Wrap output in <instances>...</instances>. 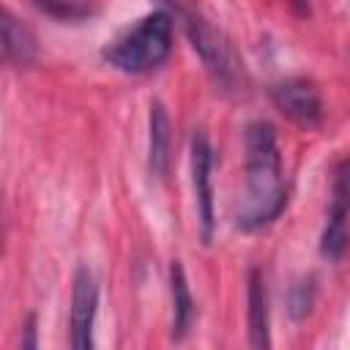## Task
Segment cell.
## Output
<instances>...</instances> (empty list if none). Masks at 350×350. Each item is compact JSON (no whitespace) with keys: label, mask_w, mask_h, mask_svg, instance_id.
Listing matches in <instances>:
<instances>
[{"label":"cell","mask_w":350,"mask_h":350,"mask_svg":"<svg viewBox=\"0 0 350 350\" xmlns=\"http://www.w3.org/2000/svg\"><path fill=\"white\" fill-rule=\"evenodd\" d=\"M243 148H246V191L238 208V224L243 230H260L271 224L287 202L282 156L273 126L265 120L249 123L243 131Z\"/></svg>","instance_id":"cell-1"},{"label":"cell","mask_w":350,"mask_h":350,"mask_svg":"<svg viewBox=\"0 0 350 350\" xmlns=\"http://www.w3.org/2000/svg\"><path fill=\"white\" fill-rule=\"evenodd\" d=\"M170 49H172V19L167 11H150L104 49V60L126 74H145L161 66Z\"/></svg>","instance_id":"cell-2"},{"label":"cell","mask_w":350,"mask_h":350,"mask_svg":"<svg viewBox=\"0 0 350 350\" xmlns=\"http://www.w3.org/2000/svg\"><path fill=\"white\" fill-rule=\"evenodd\" d=\"M180 19H183V27L191 38V46L202 57V63L211 71V77L216 79V85L232 88L238 82V60H235V52H232L230 41L208 19H202L194 11L180 8Z\"/></svg>","instance_id":"cell-3"},{"label":"cell","mask_w":350,"mask_h":350,"mask_svg":"<svg viewBox=\"0 0 350 350\" xmlns=\"http://www.w3.org/2000/svg\"><path fill=\"white\" fill-rule=\"evenodd\" d=\"M347 219H350V159L339 161L331 183L328 219L320 238V252L328 260H339L347 246Z\"/></svg>","instance_id":"cell-4"},{"label":"cell","mask_w":350,"mask_h":350,"mask_svg":"<svg viewBox=\"0 0 350 350\" xmlns=\"http://www.w3.org/2000/svg\"><path fill=\"white\" fill-rule=\"evenodd\" d=\"M271 98L282 115L304 129H317L323 120L320 90L309 79H284L271 88Z\"/></svg>","instance_id":"cell-5"},{"label":"cell","mask_w":350,"mask_h":350,"mask_svg":"<svg viewBox=\"0 0 350 350\" xmlns=\"http://www.w3.org/2000/svg\"><path fill=\"white\" fill-rule=\"evenodd\" d=\"M213 150L211 142L202 131L191 137V180H194V194H197V216H200V232L202 243H211L213 230H216V216H213Z\"/></svg>","instance_id":"cell-6"},{"label":"cell","mask_w":350,"mask_h":350,"mask_svg":"<svg viewBox=\"0 0 350 350\" xmlns=\"http://www.w3.org/2000/svg\"><path fill=\"white\" fill-rule=\"evenodd\" d=\"M96 304H98L96 279L88 268H79L74 273V290H71V347L77 350L93 347Z\"/></svg>","instance_id":"cell-7"},{"label":"cell","mask_w":350,"mask_h":350,"mask_svg":"<svg viewBox=\"0 0 350 350\" xmlns=\"http://www.w3.org/2000/svg\"><path fill=\"white\" fill-rule=\"evenodd\" d=\"M246 304H249V342L252 347H271V328H268V293L260 268L249 271L246 279Z\"/></svg>","instance_id":"cell-8"},{"label":"cell","mask_w":350,"mask_h":350,"mask_svg":"<svg viewBox=\"0 0 350 350\" xmlns=\"http://www.w3.org/2000/svg\"><path fill=\"white\" fill-rule=\"evenodd\" d=\"M170 142H172V131H170V118L161 101L150 104V148H148V164L150 172L164 178L167 167H170Z\"/></svg>","instance_id":"cell-9"},{"label":"cell","mask_w":350,"mask_h":350,"mask_svg":"<svg viewBox=\"0 0 350 350\" xmlns=\"http://www.w3.org/2000/svg\"><path fill=\"white\" fill-rule=\"evenodd\" d=\"M170 293H172V336L183 339L194 317V298L186 282V271L178 260L170 265Z\"/></svg>","instance_id":"cell-10"},{"label":"cell","mask_w":350,"mask_h":350,"mask_svg":"<svg viewBox=\"0 0 350 350\" xmlns=\"http://www.w3.org/2000/svg\"><path fill=\"white\" fill-rule=\"evenodd\" d=\"M3 57L11 66H27L36 57L33 33L11 11H3Z\"/></svg>","instance_id":"cell-11"},{"label":"cell","mask_w":350,"mask_h":350,"mask_svg":"<svg viewBox=\"0 0 350 350\" xmlns=\"http://www.w3.org/2000/svg\"><path fill=\"white\" fill-rule=\"evenodd\" d=\"M33 5L55 19H82L90 14V8L82 0H33Z\"/></svg>","instance_id":"cell-12"},{"label":"cell","mask_w":350,"mask_h":350,"mask_svg":"<svg viewBox=\"0 0 350 350\" xmlns=\"http://www.w3.org/2000/svg\"><path fill=\"white\" fill-rule=\"evenodd\" d=\"M312 301H314V287H312V279L309 282H298L290 293V314L293 317H304L309 309H312Z\"/></svg>","instance_id":"cell-13"}]
</instances>
